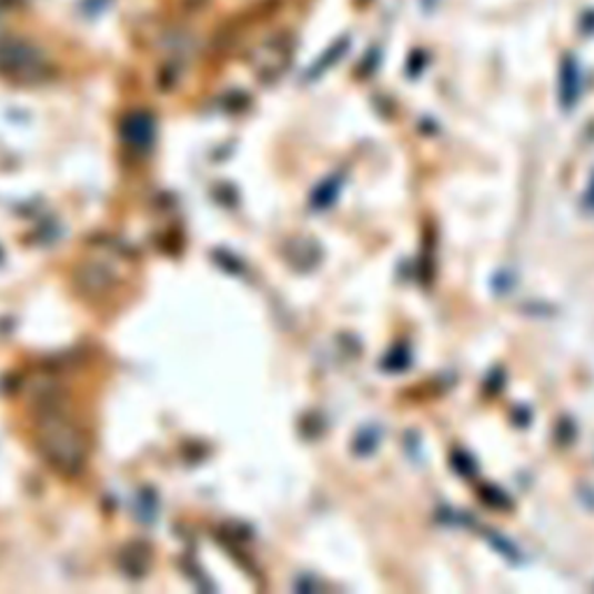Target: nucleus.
<instances>
[{
    "mask_svg": "<svg viewBox=\"0 0 594 594\" xmlns=\"http://www.w3.org/2000/svg\"><path fill=\"white\" fill-rule=\"evenodd\" d=\"M49 72V61L44 51L33 42L19 38L0 40V74L10 77L14 82L36 84L42 82Z\"/></svg>",
    "mask_w": 594,
    "mask_h": 594,
    "instance_id": "nucleus-2",
    "label": "nucleus"
},
{
    "mask_svg": "<svg viewBox=\"0 0 594 594\" xmlns=\"http://www.w3.org/2000/svg\"><path fill=\"white\" fill-rule=\"evenodd\" d=\"M255 68L263 74H279L291 63V49L283 40H268L255 51Z\"/></svg>",
    "mask_w": 594,
    "mask_h": 594,
    "instance_id": "nucleus-3",
    "label": "nucleus"
},
{
    "mask_svg": "<svg viewBox=\"0 0 594 594\" xmlns=\"http://www.w3.org/2000/svg\"><path fill=\"white\" fill-rule=\"evenodd\" d=\"M590 204L594 207V179H592V189H590Z\"/></svg>",
    "mask_w": 594,
    "mask_h": 594,
    "instance_id": "nucleus-6",
    "label": "nucleus"
},
{
    "mask_svg": "<svg viewBox=\"0 0 594 594\" xmlns=\"http://www.w3.org/2000/svg\"><path fill=\"white\" fill-rule=\"evenodd\" d=\"M40 446L44 457L63 474H77L82 470L87 457L84 439L61 413H47L40 423Z\"/></svg>",
    "mask_w": 594,
    "mask_h": 594,
    "instance_id": "nucleus-1",
    "label": "nucleus"
},
{
    "mask_svg": "<svg viewBox=\"0 0 594 594\" xmlns=\"http://www.w3.org/2000/svg\"><path fill=\"white\" fill-rule=\"evenodd\" d=\"M123 140L138 149H144L153 142V119L149 114H131L121 125Z\"/></svg>",
    "mask_w": 594,
    "mask_h": 594,
    "instance_id": "nucleus-4",
    "label": "nucleus"
},
{
    "mask_svg": "<svg viewBox=\"0 0 594 594\" xmlns=\"http://www.w3.org/2000/svg\"><path fill=\"white\" fill-rule=\"evenodd\" d=\"M578 68L572 59H564L562 63V74H560V95H562V105L564 108H572L574 102L578 100Z\"/></svg>",
    "mask_w": 594,
    "mask_h": 594,
    "instance_id": "nucleus-5",
    "label": "nucleus"
}]
</instances>
